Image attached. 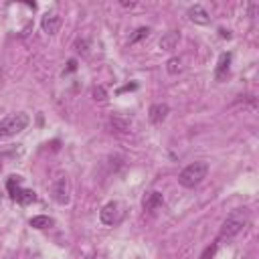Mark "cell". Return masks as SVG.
Listing matches in <instances>:
<instances>
[{
  "label": "cell",
  "mask_w": 259,
  "mask_h": 259,
  "mask_svg": "<svg viewBox=\"0 0 259 259\" xmlns=\"http://www.w3.org/2000/svg\"><path fill=\"white\" fill-rule=\"evenodd\" d=\"M168 111H170V107H168L166 103H154V105H150V109H148V117H150V121H152L154 125H158V123H162V121L166 119Z\"/></svg>",
  "instance_id": "obj_7"
},
{
  "label": "cell",
  "mask_w": 259,
  "mask_h": 259,
  "mask_svg": "<svg viewBox=\"0 0 259 259\" xmlns=\"http://www.w3.org/2000/svg\"><path fill=\"white\" fill-rule=\"evenodd\" d=\"M75 47H77V51L79 53H83V55H87L89 51H87V40H77L75 42Z\"/></svg>",
  "instance_id": "obj_18"
},
{
  "label": "cell",
  "mask_w": 259,
  "mask_h": 259,
  "mask_svg": "<svg viewBox=\"0 0 259 259\" xmlns=\"http://www.w3.org/2000/svg\"><path fill=\"white\" fill-rule=\"evenodd\" d=\"M162 204H164V196H162V192H158V190L148 192V194L144 196V202H142L144 210H148V212L156 210V208H158V206H162Z\"/></svg>",
  "instance_id": "obj_11"
},
{
  "label": "cell",
  "mask_w": 259,
  "mask_h": 259,
  "mask_svg": "<svg viewBox=\"0 0 259 259\" xmlns=\"http://www.w3.org/2000/svg\"><path fill=\"white\" fill-rule=\"evenodd\" d=\"M53 219L51 217H45V214H38V217H32L30 219V227L32 229H49V227H53Z\"/></svg>",
  "instance_id": "obj_14"
},
{
  "label": "cell",
  "mask_w": 259,
  "mask_h": 259,
  "mask_svg": "<svg viewBox=\"0 0 259 259\" xmlns=\"http://www.w3.org/2000/svg\"><path fill=\"white\" fill-rule=\"evenodd\" d=\"M75 69H77V61L71 59V61H69V67H67V73H71V71H75Z\"/></svg>",
  "instance_id": "obj_21"
},
{
  "label": "cell",
  "mask_w": 259,
  "mask_h": 259,
  "mask_svg": "<svg viewBox=\"0 0 259 259\" xmlns=\"http://www.w3.org/2000/svg\"><path fill=\"white\" fill-rule=\"evenodd\" d=\"M178 40H180V32H178V30H170V32H166V34L160 38V49L172 51V49H176Z\"/></svg>",
  "instance_id": "obj_12"
},
{
  "label": "cell",
  "mask_w": 259,
  "mask_h": 259,
  "mask_svg": "<svg viewBox=\"0 0 259 259\" xmlns=\"http://www.w3.org/2000/svg\"><path fill=\"white\" fill-rule=\"evenodd\" d=\"M111 125H113L115 130H119V132H125V130H130V125H132V117H127V115H123V113H115V115H111Z\"/></svg>",
  "instance_id": "obj_13"
},
{
  "label": "cell",
  "mask_w": 259,
  "mask_h": 259,
  "mask_svg": "<svg viewBox=\"0 0 259 259\" xmlns=\"http://www.w3.org/2000/svg\"><path fill=\"white\" fill-rule=\"evenodd\" d=\"M219 32H221V38H231V30H227V28H219Z\"/></svg>",
  "instance_id": "obj_20"
},
{
  "label": "cell",
  "mask_w": 259,
  "mask_h": 259,
  "mask_svg": "<svg viewBox=\"0 0 259 259\" xmlns=\"http://www.w3.org/2000/svg\"><path fill=\"white\" fill-rule=\"evenodd\" d=\"M6 190L10 194V198L18 204H30L36 200V192L34 190H28V188H22V178L20 176H10L6 180Z\"/></svg>",
  "instance_id": "obj_4"
},
{
  "label": "cell",
  "mask_w": 259,
  "mask_h": 259,
  "mask_svg": "<svg viewBox=\"0 0 259 259\" xmlns=\"http://www.w3.org/2000/svg\"><path fill=\"white\" fill-rule=\"evenodd\" d=\"M206 174H208V164H206L204 160H198V162L188 164V166L178 174V182H180V186H184V188H194V186H198V184L206 178Z\"/></svg>",
  "instance_id": "obj_2"
},
{
  "label": "cell",
  "mask_w": 259,
  "mask_h": 259,
  "mask_svg": "<svg viewBox=\"0 0 259 259\" xmlns=\"http://www.w3.org/2000/svg\"><path fill=\"white\" fill-rule=\"evenodd\" d=\"M28 123H30V117L24 111L10 113L0 121V138H12V136L20 134L22 130H26Z\"/></svg>",
  "instance_id": "obj_3"
},
{
  "label": "cell",
  "mask_w": 259,
  "mask_h": 259,
  "mask_svg": "<svg viewBox=\"0 0 259 259\" xmlns=\"http://www.w3.org/2000/svg\"><path fill=\"white\" fill-rule=\"evenodd\" d=\"M117 217H119V204H117L115 200L107 202V204L101 208V212H99V219H101L103 225H113V223L117 221Z\"/></svg>",
  "instance_id": "obj_6"
},
{
  "label": "cell",
  "mask_w": 259,
  "mask_h": 259,
  "mask_svg": "<svg viewBox=\"0 0 259 259\" xmlns=\"http://www.w3.org/2000/svg\"><path fill=\"white\" fill-rule=\"evenodd\" d=\"M249 223V212L247 208H235L225 221H223V227H221V233H219V241H225V239H233L237 237Z\"/></svg>",
  "instance_id": "obj_1"
},
{
  "label": "cell",
  "mask_w": 259,
  "mask_h": 259,
  "mask_svg": "<svg viewBox=\"0 0 259 259\" xmlns=\"http://www.w3.org/2000/svg\"><path fill=\"white\" fill-rule=\"evenodd\" d=\"M121 6H125V8H134V6H136V2H127V0H121Z\"/></svg>",
  "instance_id": "obj_22"
},
{
  "label": "cell",
  "mask_w": 259,
  "mask_h": 259,
  "mask_svg": "<svg viewBox=\"0 0 259 259\" xmlns=\"http://www.w3.org/2000/svg\"><path fill=\"white\" fill-rule=\"evenodd\" d=\"M134 89H138V83H127V85L119 87V89H117V93H123V91H134Z\"/></svg>",
  "instance_id": "obj_19"
},
{
  "label": "cell",
  "mask_w": 259,
  "mask_h": 259,
  "mask_svg": "<svg viewBox=\"0 0 259 259\" xmlns=\"http://www.w3.org/2000/svg\"><path fill=\"white\" fill-rule=\"evenodd\" d=\"M93 97L95 99H99V101H105L107 99V95H105V89L99 85V87H93Z\"/></svg>",
  "instance_id": "obj_17"
},
{
  "label": "cell",
  "mask_w": 259,
  "mask_h": 259,
  "mask_svg": "<svg viewBox=\"0 0 259 259\" xmlns=\"http://www.w3.org/2000/svg\"><path fill=\"white\" fill-rule=\"evenodd\" d=\"M69 194H71V184H69V178L67 176H61L53 182L51 186V196L55 202L59 204H67L69 202Z\"/></svg>",
  "instance_id": "obj_5"
},
{
  "label": "cell",
  "mask_w": 259,
  "mask_h": 259,
  "mask_svg": "<svg viewBox=\"0 0 259 259\" xmlns=\"http://www.w3.org/2000/svg\"><path fill=\"white\" fill-rule=\"evenodd\" d=\"M229 67H231V53H221L219 63L214 67V79L217 81H225L229 75Z\"/></svg>",
  "instance_id": "obj_8"
},
{
  "label": "cell",
  "mask_w": 259,
  "mask_h": 259,
  "mask_svg": "<svg viewBox=\"0 0 259 259\" xmlns=\"http://www.w3.org/2000/svg\"><path fill=\"white\" fill-rule=\"evenodd\" d=\"M166 71H168L170 75H176V73H180V71H182V61H180L178 57H172V59H168V61H166Z\"/></svg>",
  "instance_id": "obj_15"
},
{
  "label": "cell",
  "mask_w": 259,
  "mask_h": 259,
  "mask_svg": "<svg viewBox=\"0 0 259 259\" xmlns=\"http://www.w3.org/2000/svg\"><path fill=\"white\" fill-rule=\"evenodd\" d=\"M148 34H150V28H148V26H140V28H138V30H136V32L130 36V45H136L138 40L146 38Z\"/></svg>",
  "instance_id": "obj_16"
},
{
  "label": "cell",
  "mask_w": 259,
  "mask_h": 259,
  "mask_svg": "<svg viewBox=\"0 0 259 259\" xmlns=\"http://www.w3.org/2000/svg\"><path fill=\"white\" fill-rule=\"evenodd\" d=\"M40 26H42V30H45L49 36H53V34L59 30V26H61V16H59V14H55V12L45 14V16H42V20H40Z\"/></svg>",
  "instance_id": "obj_9"
},
{
  "label": "cell",
  "mask_w": 259,
  "mask_h": 259,
  "mask_svg": "<svg viewBox=\"0 0 259 259\" xmlns=\"http://www.w3.org/2000/svg\"><path fill=\"white\" fill-rule=\"evenodd\" d=\"M188 18H190L194 24H202V26L210 22L208 12H206L200 4H194V6H190V8H188Z\"/></svg>",
  "instance_id": "obj_10"
}]
</instances>
